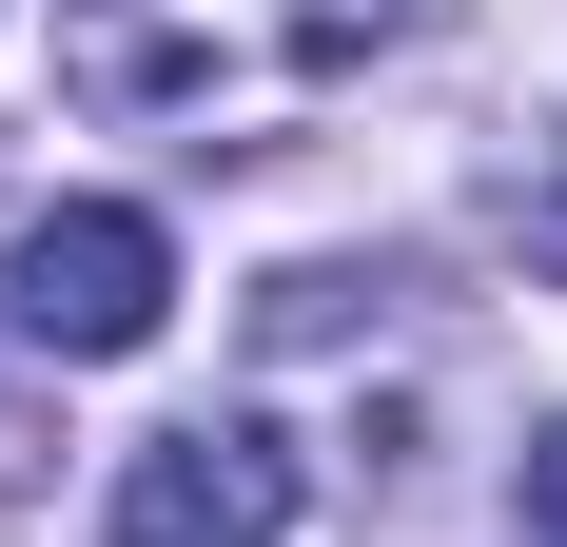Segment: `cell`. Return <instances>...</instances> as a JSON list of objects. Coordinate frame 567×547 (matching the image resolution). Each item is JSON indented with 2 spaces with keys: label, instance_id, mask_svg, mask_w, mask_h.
Returning <instances> with one entry per match:
<instances>
[{
  "label": "cell",
  "instance_id": "obj_4",
  "mask_svg": "<svg viewBox=\"0 0 567 547\" xmlns=\"http://www.w3.org/2000/svg\"><path fill=\"white\" fill-rule=\"evenodd\" d=\"M509 255H528V293H567V137L509 157Z\"/></svg>",
  "mask_w": 567,
  "mask_h": 547
},
{
  "label": "cell",
  "instance_id": "obj_2",
  "mask_svg": "<svg viewBox=\"0 0 567 547\" xmlns=\"http://www.w3.org/2000/svg\"><path fill=\"white\" fill-rule=\"evenodd\" d=\"M0 313H20V352H137V332L176 313V235L137 216V196H59L20 255H0Z\"/></svg>",
  "mask_w": 567,
  "mask_h": 547
},
{
  "label": "cell",
  "instance_id": "obj_1",
  "mask_svg": "<svg viewBox=\"0 0 567 547\" xmlns=\"http://www.w3.org/2000/svg\"><path fill=\"white\" fill-rule=\"evenodd\" d=\"M411 0H59V79L117 137H176V157H275L293 117L392 59Z\"/></svg>",
  "mask_w": 567,
  "mask_h": 547
},
{
  "label": "cell",
  "instance_id": "obj_5",
  "mask_svg": "<svg viewBox=\"0 0 567 547\" xmlns=\"http://www.w3.org/2000/svg\"><path fill=\"white\" fill-rule=\"evenodd\" d=\"M528 547H567V431H528Z\"/></svg>",
  "mask_w": 567,
  "mask_h": 547
},
{
  "label": "cell",
  "instance_id": "obj_3",
  "mask_svg": "<svg viewBox=\"0 0 567 547\" xmlns=\"http://www.w3.org/2000/svg\"><path fill=\"white\" fill-rule=\"evenodd\" d=\"M293 528V431L275 411H196L117 469V547H275Z\"/></svg>",
  "mask_w": 567,
  "mask_h": 547
}]
</instances>
